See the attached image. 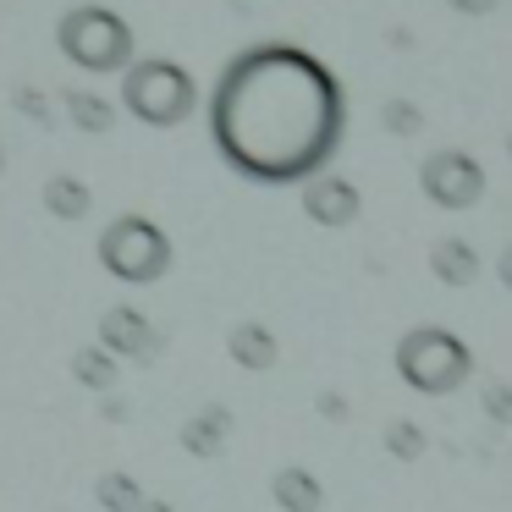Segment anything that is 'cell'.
Here are the masks:
<instances>
[{"mask_svg":"<svg viewBox=\"0 0 512 512\" xmlns=\"http://www.w3.org/2000/svg\"><path fill=\"white\" fill-rule=\"evenodd\" d=\"M232 408H221V402H210V408H199V413H188L182 419V430H177V441H182V452L188 457H215L226 441H232Z\"/></svg>","mask_w":512,"mask_h":512,"instance_id":"obj_10","label":"cell"},{"mask_svg":"<svg viewBox=\"0 0 512 512\" xmlns=\"http://www.w3.org/2000/svg\"><path fill=\"white\" fill-rule=\"evenodd\" d=\"M94 254H100L105 276L122 281V287H155V281H166L171 265H177V243L166 237V226L149 221V215H133V210L105 226Z\"/></svg>","mask_w":512,"mask_h":512,"instance_id":"obj_4","label":"cell"},{"mask_svg":"<svg viewBox=\"0 0 512 512\" xmlns=\"http://www.w3.org/2000/svg\"><path fill=\"white\" fill-rule=\"evenodd\" d=\"M391 364H397L402 386L419 391V397H452V391L474 375L468 342L457 331H446V325H413V331H402Z\"/></svg>","mask_w":512,"mask_h":512,"instance_id":"obj_5","label":"cell"},{"mask_svg":"<svg viewBox=\"0 0 512 512\" xmlns=\"http://www.w3.org/2000/svg\"><path fill=\"white\" fill-rule=\"evenodd\" d=\"M490 419H496V424H507V386H496V391H490Z\"/></svg>","mask_w":512,"mask_h":512,"instance_id":"obj_22","label":"cell"},{"mask_svg":"<svg viewBox=\"0 0 512 512\" xmlns=\"http://www.w3.org/2000/svg\"><path fill=\"white\" fill-rule=\"evenodd\" d=\"M424 446H430V435H424L413 419H391L386 424V452L397 457V463H419Z\"/></svg>","mask_w":512,"mask_h":512,"instance_id":"obj_17","label":"cell"},{"mask_svg":"<svg viewBox=\"0 0 512 512\" xmlns=\"http://www.w3.org/2000/svg\"><path fill=\"white\" fill-rule=\"evenodd\" d=\"M138 512H177V507H171V501H160V496H144V501H138Z\"/></svg>","mask_w":512,"mask_h":512,"instance_id":"obj_23","label":"cell"},{"mask_svg":"<svg viewBox=\"0 0 512 512\" xmlns=\"http://www.w3.org/2000/svg\"><path fill=\"white\" fill-rule=\"evenodd\" d=\"M430 270H435V281H446V287H474L479 270H485V259H479V248L468 243V237H441V243L430 248Z\"/></svg>","mask_w":512,"mask_h":512,"instance_id":"obj_13","label":"cell"},{"mask_svg":"<svg viewBox=\"0 0 512 512\" xmlns=\"http://www.w3.org/2000/svg\"><path fill=\"white\" fill-rule=\"evenodd\" d=\"M39 204H45V215H56V221H89L94 210V188L83 177H72V171H56V177H45V188H39Z\"/></svg>","mask_w":512,"mask_h":512,"instance_id":"obj_11","label":"cell"},{"mask_svg":"<svg viewBox=\"0 0 512 512\" xmlns=\"http://www.w3.org/2000/svg\"><path fill=\"white\" fill-rule=\"evenodd\" d=\"M56 50L89 78H122L138 61V34L116 6L105 0H78L56 23Z\"/></svg>","mask_w":512,"mask_h":512,"instance_id":"obj_2","label":"cell"},{"mask_svg":"<svg viewBox=\"0 0 512 512\" xmlns=\"http://www.w3.org/2000/svg\"><path fill=\"white\" fill-rule=\"evenodd\" d=\"M490 177L479 166V155L468 149H430L419 160V193L435 204V210H474L485 199Z\"/></svg>","mask_w":512,"mask_h":512,"instance_id":"obj_6","label":"cell"},{"mask_svg":"<svg viewBox=\"0 0 512 512\" xmlns=\"http://www.w3.org/2000/svg\"><path fill=\"white\" fill-rule=\"evenodd\" d=\"M94 501H100V512H138L144 485H138V474H127V468H105V474L94 479Z\"/></svg>","mask_w":512,"mask_h":512,"instance_id":"obj_15","label":"cell"},{"mask_svg":"<svg viewBox=\"0 0 512 512\" xmlns=\"http://www.w3.org/2000/svg\"><path fill=\"white\" fill-rule=\"evenodd\" d=\"M61 111H67V122L78 127V133H94V138H105L116 127V100H105V94H94V89H61Z\"/></svg>","mask_w":512,"mask_h":512,"instance_id":"obj_14","label":"cell"},{"mask_svg":"<svg viewBox=\"0 0 512 512\" xmlns=\"http://www.w3.org/2000/svg\"><path fill=\"white\" fill-rule=\"evenodd\" d=\"M72 380L89 386V391H111L116 380H122V364H116L105 347H78V353H72Z\"/></svg>","mask_w":512,"mask_h":512,"instance_id":"obj_16","label":"cell"},{"mask_svg":"<svg viewBox=\"0 0 512 512\" xmlns=\"http://www.w3.org/2000/svg\"><path fill=\"white\" fill-rule=\"evenodd\" d=\"M303 215H309L320 232H342L364 215V193H358L353 177H336V171H320V177L303 182Z\"/></svg>","mask_w":512,"mask_h":512,"instance_id":"obj_8","label":"cell"},{"mask_svg":"<svg viewBox=\"0 0 512 512\" xmlns=\"http://www.w3.org/2000/svg\"><path fill=\"white\" fill-rule=\"evenodd\" d=\"M116 100H122V111L133 116V122L166 133V127H182V122H193V116H199L204 94H199V78H193L182 61H171V56H138L133 67L122 72Z\"/></svg>","mask_w":512,"mask_h":512,"instance_id":"obj_3","label":"cell"},{"mask_svg":"<svg viewBox=\"0 0 512 512\" xmlns=\"http://www.w3.org/2000/svg\"><path fill=\"white\" fill-rule=\"evenodd\" d=\"M210 144L243 182L303 188L331 171L347 138L342 78L303 45H248L221 67L210 100Z\"/></svg>","mask_w":512,"mask_h":512,"instance_id":"obj_1","label":"cell"},{"mask_svg":"<svg viewBox=\"0 0 512 512\" xmlns=\"http://www.w3.org/2000/svg\"><path fill=\"white\" fill-rule=\"evenodd\" d=\"M12 111L28 116L34 127H56V105H50V94L34 89V83H17L12 89Z\"/></svg>","mask_w":512,"mask_h":512,"instance_id":"obj_19","label":"cell"},{"mask_svg":"<svg viewBox=\"0 0 512 512\" xmlns=\"http://www.w3.org/2000/svg\"><path fill=\"white\" fill-rule=\"evenodd\" d=\"M270 501H276L281 512H320L325 507V485H320V474H309L303 463H287V468H276V479H270Z\"/></svg>","mask_w":512,"mask_h":512,"instance_id":"obj_12","label":"cell"},{"mask_svg":"<svg viewBox=\"0 0 512 512\" xmlns=\"http://www.w3.org/2000/svg\"><path fill=\"white\" fill-rule=\"evenodd\" d=\"M380 127H386L391 138H419L424 133V111L413 100H386L380 105Z\"/></svg>","mask_w":512,"mask_h":512,"instance_id":"obj_18","label":"cell"},{"mask_svg":"<svg viewBox=\"0 0 512 512\" xmlns=\"http://www.w3.org/2000/svg\"><path fill=\"white\" fill-rule=\"evenodd\" d=\"M100 347L116 358V364H160V353H166V331H160L149 314L127 309V303H116V309H105L100 320Z\"/></svg>","mask_w":512,"mask_h":512,"instance_id":"obj_7","label":"cell"},{"mask_svg":"<svg viewBox=\"0 0 512 512\" xmlns=\"http://www.w3.org/2000/svg\"><path fill=\"white\" fill-rule=\"evenodd\" d=\"M226 353H232L237 369H254V375L281 364V342L265 320H237L232 331H226Z\"/></svg>","mask_w":512,"mask_h":512,"instance_id":"obj_9","label":"cell"},{"mask_svg":"<svg viewBox=\"0 0 512 512\" xmlns=\"http://www.w3.org/2000/svg\"><path fill=\"white\" fill-rule=\"evenodd\" d=\"M0 171H6V149H0Z\"/></svg>","mask_w":512,"mask_h":512,"instance_id":"obj_24","label":"cell"},{"mask_svg":"<svg viewBox=\"0 0 512 512\" xmlns=\"http://www.w3.org/2000/svg\"><path fill=\"white\" fill-rule=\"evenodd\" d=\"M320 419H331V424H342V419H347V397H342L336 386H325V391H320Z\"/></svg>","mask_w":512,"mask_h":512,"instance_id":"obj_20","label":"cell"},{"mask_svg":"<svg viewBox=\"0 0 512 512\" xmlns=\"http://www.w3.org/2000/svg\"><path fill=\"white\" fill-rule=\"evenodd\" d=\"M452 12H463V17H490V12H501V0H446Z\"/></svg>","mask_w":512,"mask_h":512,"instance_id":"obj_21","label":"cell"}]
</instances>
